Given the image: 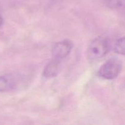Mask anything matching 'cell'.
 Here are the masks:
<instances>
[{
    "instance_id": "52a82bcc",
    "label": "cell",
    "mask_w": 125,
    "mask_h": 125,
    "mask_svg": "<svg viewBox=\"0 0 125 125\" xmlns=\"http://www.w3.org/2000/svg\"><path fill=\"white\" fill-rule=\"evenodd\" d=\"M114 50L117 53L125 55V37L121 38L116 42Z\"/></svg>"
},
{
    "instance_id": "ba28073f",
    "label": "cell",
    "mask_w": 125,
    "mask_h": 125,
    "mask_svg": "<svg viewBox=\"0 0 125 125\" xmlns=\"http://www.w3.org/2000/svg\"><path fill=\"white\" fill-rule=\"evenodd\" d=\"M2 18L1 16V15H0V27H1V26L2 25Z\"/></svg>"
},
{
    "instance_id": "7a4b0ae2",
    "label": "cell",
    "mask_w": 125,
    "mask_h": 125,
    "mask_svg": "<svg viewBox=\"0 0 125 125\" xmlns=\"http://www.w3.org/2000/svg\"><path fill=\"white\" fill-rule=\"evenodd\" d=\"M122 68V62L118 59L111 58L104 63L98 70V75L104 79L111 80L117 78Z\"/></svg>"
},
{
    "instance_id": "3957f363",
    "label": "cell",
    "mask_w": 125,
    "mask_h": 125,
    "mask_svg": "<svg viewBox=\"0 0 125 125\" xmlns=\"http://www.w3.org/2000/svg\"><path fill=\"white\" fill-rule=\"evenodd\" d=\"M72 48V43L68 40H64L56 43L52 48V56L54 58L61 61L69 54Z\"/></svg>"
},
{
    "instance_id": "277c9868",
    "label": "cell",
    "mask_w": 125,
    "mask_h": 125,
    "mask_svg": "<svg viewBox=\"0 0 125 125\" xmlns=\"http://www.w3.org/2000/svg\"><path fill=\"white\" fill-rule=\"evenodd\" d=\"M61 68V61L54 58L50 61L43 70V75L46 78H51L55 77L60 70Z\"/></svg>"
},
{
    "instance_id": "5b68a950",
    "label": "cell",
    "mask_w": 125,
    "mask_h": 125,
    "mask_svg": "<svg viewBox=\"0 0 125 125\" xmlns=\"http://www.w3.org/2000/svg\"><path fill=\"white\" fill-rule=\"evenodd\" d=\"M16 86V81L11 74H5L0 76V92H7Z\"/></svg>"
},
{
    "instance_id": "6da1fadb",
    "label": "cell",
    "mask_w": 125,
    "mask_h": 125,
    "mask_svg": "<svg viewBox=\"0 0 125 125\" xmlns=\"http://www.w3.org/2000/svg\"><path fill=\"white\" fill-rule=\"evenodd\" d=\"M109 50V43L106 39L98 37L93 40L87 50V58L90 61H95L106 56Z\"/></svg>"
},
{
    "instance_id": "8992f818",
    "label": "cell",
    "mask_w": 125,
    "mask_h": 125,
    "mask_svg": "<svg viewBox=\"0 0 125 125\" xmlns=\"http://www.w3.org/2000/svg\"><path fill=\"white\" fill-rule=\"evenodd\" d=\"M106 2L111 9L125 12V0H107Z\"/></svg>"
}]
</instances>
